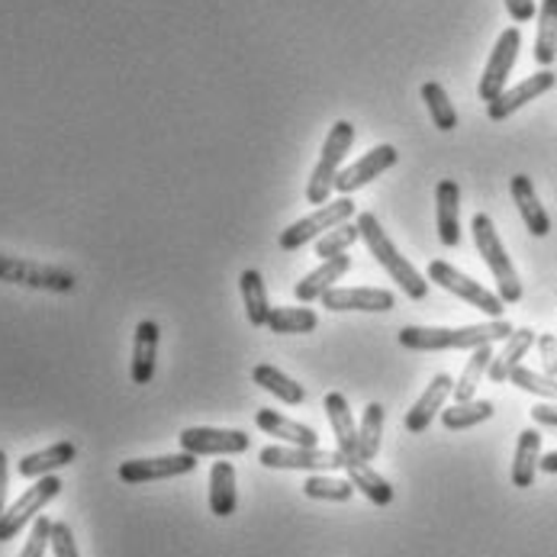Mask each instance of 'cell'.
I'll return each instance as SVG.
<instances>
[{"label":"cell","instance_id":"cell-1","mask_svg":"<svg viewBox=\"0 0 557 557\" xmlns=\"http://www.w3.org/2000/svg\"><path fill=\"white\" fill-rule=\"evenodd\" d=\"M516 329L506 319H490L461 329H432V325H406L399 329V345L409 351H451V348H480L493 342H506Z\"/></svg>","mask_w":557,"mask_h":557},{"label":"cell","instance_id":"cell-2","mask_svg":"<svg viewBox=\"0 0 557 557\" xmlns=\"http://www.w3.org/2000/svg\"><path fill=\"white\" fill-rule=\"evenodd\" d=\"M358 230H361V242L368 245V251L374 255V261L394 277L399 284V290L406 294V297H412V300H425V294H429V281L403 258L397 251V245L387 239V233H384V226H381V220L374 216V213H361L358 216Z\"/></svg>","mask_w":557,"mask_h":557},{"label":"cell","instance_id":"cell-3","mask_svg":"<svg viewBox=\"0 0 557 557\" xmlns=\"http://www.w3.org/2000/svg\"><path fill=\"white\" fill-rule=\"evenodd\" d=\"M471 230H474V242H478L480 258L486 261V268H490L493 277H496L499 300H503L506 307L519 304V300H522V281H519V274H516V268H512V261H509L503 242L496 236L493 220H490L486 213H478L474 223H471Z\"/></svg>","mask_w":557,"mask_h":557},{"label":"cell","instance_id":"cell-4","mask_svg":"<svg viewBox=\"0 0 557 557\" xmlns=\"http://www.w3.org/2000/svg\"><path fill=\"white\" fill-rule=\"evenodd\" d=\"M351 143H355V126H351L348 120H338V123L329 129L325 143H322V152H319L317 168H313V177H310V184H307V200H310V203H317V207L329 203L332 187H335V177H338V171H342V161L348 156Z\"/></svg>","mask_w":557,"mask_h":557},{"label":"cell","instance_id":"cell-5","mask_svg":"<svg viewBox=\"0 0 557 557\" xmlns=\"http://www.w3.org/2000/svg\"><path fill=\"white\" fill-rule=\"evenodd\" d=\"M0 281L33 287V290H49V294H72L75 284H78L75 274L65 271V268H52V264L13 258V255H0Z\"/></svg>","mask_w":557,"mask_h":557},{"label":"cell","instance_id":"cell-6","mask_svg":"<svg viewBox=\"0 0 557 557\" xmlns=\"http://www.w3.org/2000/svg\"><path fill=\"white\" fill-rule=\"evenodd\" d=\"M59 493H62V480L55 478V474L36 480L10 509H3V516H0V542H10V539H16L26 525H33V522L39 519V512H42Z\"/></svg>","mask_w":557,"mask_h":557},{"label":"cell","instance_id":"cell-7","mask_svg":"<svg viewBox=\"0 0 557 557\" xmlns=\"http://www.w3.org/2000/svg\"><path fill=\"white\" fill-rule=\"evenodd\" d=\"M258 465L268 471H335L345 468L342 451H322V448H300V445H268L258 451Z\"/></svg>","mask_w":557,"mask_h":557},{"label":"cell","instance_id":"cell-8","mask_svg":"<svg viewBox=\"0 0 557 557\" xmlns=\"http://www.w3.org/2000/svg\"><path fill=\"white\" fill-rule=\"evenodd\" d=\"M429 281H435L442 290H448V294L461 297L465 304H471V307L480 310L483 317L499 319L503 317V310H506V304L499 300V294H493V290L480 287L474 277L461 274V271H458V268H451L448 261H432V264H429Z\"/></svg>","mask_w":557,"mask_h":557},{"label":"cell","instance_id":"cell-9","mask_svg":"<svg viewBox=\"0 0 557 557\" xmlns=\"http://www.w3.org/2000/svg\"><path fill=\"white\" fill-rule=\"evenodd\" d=\"M351 216H355V200L338 197V200H332V203H322L317 213H310V216L297 220L294 226H287L277 242H281V248H284V251H297V248H304L307 242L322 239L329 230H335V226L348 223Z\"/></svg>","mask_w":557,"mask_h":557},{"label":"cell","instance_id":"cell-10","mask_svg":"<svg viewBox=\"0 0 557 557\" xmlns=\"http://www.w3.org/2000/svg\"><path fill=\"white\" fill-rule=\"evenodd\" d=\"M519 49H522V33H519L516 26L503 29V36L496 39V46H493V52H490V62H486V69H483V75H480V100L493 103V100L506 90V78H509V72H512V65H516V59H519Z\"/></svg>","mask_w":557,"mask_h":557},{"label":"cell","instance_id":"cell-11","mask_svg":"<svg viewBox=\"0 0 557 557\" xmlns=\"http://www.w3.org/2000/svg\"><path fill=\"white\" fill-rule=\"evenodd\" d=\"M181 451L187 455H242L251 448V438L242 429H210V425H194L177 435Z\"/></svg>","mask_w":557,"mask_h":557},{"label":"cell","instance_id":"cell-12","mask_svg":"<svg viewBox=\"0 0 557 557\" xmlns=\"http://www.w3.org/2000/svg\"><path fill=\"white\" fill-rule=\"evenodd\" d=\"M197 468V455H161V458H136L120 465V480L136 486V483H152V480H171L181 474H190Z\"/></svg>","mask_w":557,"mask_h":557},{"label":"cell","instance_id":"cell-13","mask_svg":"<svg viewBox=\"0 0 557 557\" xmlns=\"http://www.w3.org/2000/svg\"><path fill=\"white\" fill-rule=\"evenodd\" d=\"M322 307L329 313H391L397 307L391 290H377V287H332L322 294Z\"/></svg>","mask_w":557,"mask_h":557},{"label":"cell","instance_id":"cell-14","mask_svg":"<svg viewBox=\"0 0 557 557\" xmlns=\"http://www.w3.org/2000/svg\"><path fill=\"white\" fill-rule=\"evenodd\" d=\"M397 159H399L397 146H391V143L374 146L368 156H361L355 164H348L345 171H338V177H335V190L348 197L351 190H358V187L371 184V181H374V177H381L387 168H394Z\"/></svg>","mask_w":557,"mask_h":557},{"label":"cell","instance_id":"cell-15","mask_svg":"<svg viewBox=\"0 0 557 557\" xmlns=\"http://www.w3.org/2000/svg\"><path fill=\"white\" fill-rule=\"evenodd\" d=\"M555 72L552 69H542L539 75H532V78H525L522 84H516V87H509V90H503L493 103H486V116L493 120V123H503V120H509L516 110H522L529 100H535V97H542V94H548L552 87H555Z\"/></svg>","mask_w":557,"mask_h":557},{"label":"cell","instance_id":"cell-16","mask_svg":"<svg viewBox=\"0 0 557 557\" xmlns=\"http://www.w3.org/2000/svg\"><path fill=\"white\" fill-rule=\"evenodd\" d=\"M435 230L445 248L461 245V187L451 177L435 187Z\"/></svg>","mask_w":557,"mask_h":557},{"label":"cell","instance_id":"cell-17","mask_svg":"<svg viewBox=\"0 0 557 557\" xmlns=\"http://www.w3.org/2000/svg\"><path fill=\"white\" fill-rule=\"evenodd\" d=\"M451 391H455V381H451L448 374H435L432 384L425 387V394L416 399L412 409L406 412V419H403L406 432H409V435L425 432V429L432 425V419L445 409V399L451 397Z\"/></svg>","mask_w":557,"mask_h":557},{"label":"cell","instance_id":"cell-18","mask_svg":"<svg viewBox=\"0 0 557 557\" xmlns=\"http://www.w3.org/2000/svg\"><path fill=\"white\" fill-rule=\"evenodd\" d=\"M156 361H159V322L143 319L136 325V338H133V384L146 387L156 377Z\"/></svg>","mask_w":557,"mask_h":557},{"label":"cell","instance_id":"cell-19","mask_svg":"<svg viewBox=\"0 0 557 557\" xmlns=\"http://www.w3.org/2000/svg\"><path fill=\"white\" fill-rule=\"evenodd\" d=\"M509 187H512V200H516V207H519V213H522L525 230H529L532 236L545 239V236L552 233V216H548V210L542 207L532 177H529V174H516Z\"/></svg>","mask_w":557,"mask_h":557},{"label":"cell","instance_id":"cell-20","mask_svg":"<svg viewBox=\"0 0 557 557\" xmlns=\"http://www.w3.org/2000/svg\"><path fill=\"white\" fill-rule=\"evenodd\" d=\"M325 416H329V425H332V435H335V445H338L342 458L345 461H361L358 458V425H355L348 399L342 394H325Z\"/></svg>","mask_w":557,"mask_h":557},{"label":"cell","instance_id":"cell-21","mask_svg":"<svg viewBox=\"0 0 557 557\" xmlns=\"http://www.w3.org/2000/svg\"><path fill=\"white\" fill-rule=\"evenodd\" d=\"M75 458H78V448H75L72 442H55V445H49V448H42V451H33V455L20 458L16 474L26 480L49 478V474H55L59 468H69Z\"/></svg>","mask_w":557,"mask_h":557},{"label":"cell","instance_id":"cell-22","mask_svg":"<svg viewBox=\"0 0 557 557\" xmlns=\"http://www.w3.org/2000/svg\"><path fill=\"white\" fill-rule=\"evenodd\" d=\"M348 268H351V258H348V255H335V258L322 261L317 271H310L304 281H297L294 297H297L300 304L322 300V294H325V290H332V287H335V281H342V277L348 274Z\"/></svg>","mask_w":557,"mask_h":557},{"label":"cell","instance_id":"cell-23","mask_svg":"<svg viewBox=\"0 0 557 557\" xmlns=\"http://www.w3.org/2000/svg\"><path fill=\"white\" fill-rule=\"evenodd\" d=\"M539 342V335L532 332V329H516L506 342H503V348H499V355H493V361H490V381L493 384H506L509 381V374L522 364V358L529 355V348Z\"/></svg>","mask_w":557,"mask_h":557},{"label":"cell","instance_id":"cell-24","mask_svg":"<svg viewBox=\"0 0 557 557\" xmlns=\"http://www.w3.org/2000/svg\"><path fill=\"white\" fill-rule=\"evenodd\" d=\"M255 425L261 432H268V435H277L287 445H300V448H317L319 445L317 429H310L304 422H294V419L281 416L277 409H258L255 412Z\"/></svg>","mask_w":557,"mask_h":557},{"label":"cell","instance_id":"cell-25","mask_svg":"<svg viewBox=\"0 0 557 557\" xmlns=\"http://www.w3.org/2000/svg\"><path fill=\"white\" fill-rule=\"evenodd\" d=\"M539 461H542V435L539 429H522L516 442V458H512V486L529 490L539 474Z\"/></svg>","mask_w":557,"mask_h":557},{"label":"cell","instance_id":"cell-26","mask_svg":"<svg viewBox=\"0 0 557 557\" xmlns=\"http://www.w3.org/2000/svg\"><path fill=\"white\" fill-rule=\"evenodd\" d=\"M239 506L236 493V468L230 461H216L210 468V512L220 519H230Z\"/></svg>","mask_w":557,"mask_h":557},{"label":"cell","instance_id":"cell-27","mask_svg":"<svg viewBox=\"0 0 557 557\" xmlns=\"http://www.w3.org/2000/svg\"><path fill=\"white\" fill-rule=\"evenodd\" d=\"M345 471L355 490H361L374 506H391L394 503V486L381 478L368 461H345Z\"/></svg>","mask_w":557,"mask_h":557},{"label":"cell","instance_id":"cell-28","mask_svg":"<svg viewBox=\"0 0 557 557\" xmlns=\"http://www.w3.org/2000/svg\"><path fill=\"white\" fill-rule=\"evenodd\" d=\"M251 381H255L258 387H264L268 394H274V397L281 399V403L300 406V403L307 399L304 384H297L294 377H287V374H284V371H277L274 364H255V371H251Z\"/></svg>","mask_w":557,"mask_h":557},{"label":"cell","instance_id":"cell-29","mask_svg":"<svg viewBox=\"0 0 557 557\" xmlns=\"http://www.w3.org/2000/svg\"><path fill=\"white\" fill-rule=\"evenodd\" d=\"M557 59V0H542L539 7V36H535V62L552 69Z\"/></svg>","mask_w":557,"mask_h":557},{"label":"cell","instance_id":"cell-30","mask_svg":"<svg viewBox=\"0 0 557 557\" xmlns=\"http://www.w3.org/2000/svg\"><path fill=\"white\" fill-rule=\"evenodd\" d=\"M496 406L490 399H468V403H455L448 409H442V425L451 429V432H465V429H474L480 422L493 419Z\"/></svg>","mask_w":557,"mask_h":557},{"label":"cell","instance_id":"cell-31","mask_svg":"<svg viewBox=\"0 0 557 557\" xmlns=\"http://www.w3.org/2000/svg\"><path fill=\"white\" fill-rule=\"evenodd\" d=\"M381 438H384V406L368 403V409L358 422V458L374 461L381 451Z\"/></svg>","mask_w":557,"mask_h":557},{"label":"cell","instance_id":"cell-32","mask_svg":"<svg viewBox=\"0 0 557 557\" xmlns=\"http://www.w3.org/2000/svg\"><path fill=\"white\" fill-rule=\"evenodd\" d=\"M242 287V300H245V313H248V322L258 329V325H268V317H271V304H268V290H264V281L258 271H242L239 277Z\"/></svg>","mask_w":557,"mask_h":557},{"label":"cell","instance_id":"cell-33","mask_svg":"<svg viewBox=\"0 0 557 557\" xmlns=\"http://www.w3.org/2000/svg\"><path fill=\"white\" fill-rule=\"evenodd\" d=\"M490 361H493V348H490V345H480V348H474L471 361L465 364L461 377L455 381V391H451L455 403H468V399H474L480 381H483V374L490 371Z\"/></svg>","mask_w":557,"mask_h":557},{"label":"cell","instance_id":"cell-34","mask_svg":"<svg viewBox=\"0 0 557 557\" xmlns=\"http://www.w3.org/2000/svg\"><path fill=\"white\" fill-rule=\"evenodd\" d=\"M422 100H425V107H429L432 123H435L442 133H451V129L458 126V110H455L448 90H445L438 81H425V84H422Z\"/></svg>","mask_w":557,"mask_h":557},{"label":"cell","instance_id":"cell-35","mask_svg":"<svg viewBox=\"0 0 557 557\" xmlns=\"http://www.w3.org/2000/svg\"><path fill=\"white\" fill-rule=\"evenodd\" d=\"M319 325V317L307 307H274L268 317V329L277 335H304Z\"/></svg>","mask_w":557,"mask_h":557},{"label":"cell","instance_id":"cell-36","mask_svg":"<svg viewBox=\"0 0 557 557\" xmlns=\"http://www.w3.org/2000/svg\"><path fill=\"white\" fill-rule=\"evenodd\" d=\"M304 493L319 503H348L355 496V486L351 480L332 478V474H310L304 483Z\"/></svg>","mask_w":557,"mask_h":557},{"label":"cell","instance_id":"cell-37","mask_svg":"<svg viewBox=\"0 0 557 557\" xmlns=\"http://www.w3.org/2000/svg\"><path fill=\"white\" fill-rule=\"evenodd\" d=\"M361 239V230H358V223L355 226H348V223H342V226H335V230H329L322 239H317V255L322 261H329V258H335V255H345L355 242Z\"/></svg>","mask_w":557,"mask_h":557},{"label":"cell","instance_id":"cell-38","mask_svg":"<svg viewBox=\"0 0 557 557\" xmlns=\"http://www.w3.org/2000/svg\"><path fill=\"white\" fill-rule=\"evenodd\" d=\"M509 381L519 387V391H525V394H535V397H545L557 403V377H548V374H539V371H532V368H516L512 374H509Z\"/></svg>","mask_w":557,"mask_h":557},{"label":"cell","instance_id":"cell-39","mask_svg":"<svg viewBox=\"0 0 557 557\" xmlns=\"http://www.w3.org/2000/svg\"><path fill=\"white\" fill-rule=\"evenodd\" d=\"M52 545V522L46 516H39L29 529V539L23 545L20 557H46V548Z\"/></svg>","mask_w":557,"mask_h":557},{"label":"cell","instance_id":"cell-40","mask_svg":"<svg viewBox=\"0 0 557 557\" xmlns=\"http://www.w3.org/2000/svg\"><path fill=\"white\" fill-rule=\"evenodd\" d=\"M52 555L55 557H81L78 545H75V532L69 522H52Z\"/></svg>","mask_w":557,"mask_h":557},{"label":"cell","instance_id":"cell-41","mask_svg":"<svg viewBox=\"0 0 557 557\" xmlns=\"http://www.w3.org/2000/svg\"><path fill=\"white\" fill-rule=\"evenodd\" d=\"M535 345H539V358H542L545 374H548V377H557V335L545 332V335H539Z\"/></svg>","mask_w":557,"mask_h":557},{"label":"cell","instance_id":"cell-42","mask_svg":"<svg viewBox=\"0 0 557 557\" xmlns=\"http://www.w3.org/2000/svg\"><path fill=\"white\" fill-rule=\"evenodd\" d=\"M506 10L516 23H529L539 10H535V0H506Z\"/></svg>","mask_w":557,"mask_h":557},{"label":"cell","instance_id":"cell-43","mask_svg":"<svg viewBox=\"0 0 557 557\" xmlns=\"http://www.w3.org/2000/svg\"><path fill=\"white\" fill-rule=\"evenodd\" d=\"M532 422H535V425L557 429V403H539V406L532 409Z\"/></svg>","mask_w":557,"mask_h":557},{"label":"cell","instance_id":"cell-44","mask_svg":"<svg viewBox=\"0 0 557 557\" xmlns=\"http://www.w3.org/2000/svg\"><path fill=\"white\" fill-rule=\"evenodd\" d=\"M7 483H10V465H7V455L0 451V516L7 509Z\"/></svg>","mask_w":557,"mask_h":557},{"label":"cell","instance_id":"cell-45","mask_svg":"<svg viewBox=\"0 0 557 557\" xmlns=\"http://www.w3.org/2000/svg\"><path fill=\"white\" fill-rule=\"evenodd\" d=\"M539 471H545V474H557V451L545 455V458L539 461Z\"/></svg>","mask_w":557,"mask_h":557}]
</instances>
